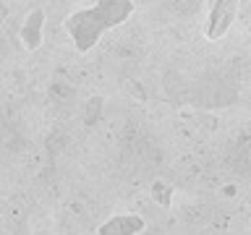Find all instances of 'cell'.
Segmentation results:
<instances>
[{"label": "cell", "instance_id": "obj_1", "mask_svg": "<svg viewBox=\"0 0 251 235\" xmlns=\"http://www.w3.org/2000/svg\"><path fill=\"white\" fill-rule=\"evenodd\" d=\"M133 13V0H97L89 8L74 11L66 19V31L78 52H89L105 31L121 26Z\"/></svg>", "mask_w": 251, "mask_h": 235}, {"label": "cell", "instance_id": "obj_2", "mask_svg": "<svg viewBox=\"0 0 251 235\" xmlns=\"http://www.w3.org/2000/svg\"><path fill=\"white\" fill-rule=\"evenodd\" d=\"M238 5H241V0H212L207 26H204V37L207 39H223L233 26Z\"/></svg>", "mask_w": 251, "mask_h": 235}, {"label": "cell", "instance_id": "obj_3", "mask_svg": "<svg viewBox=\"0 0 251 235\" xmlns=\"http://www.w3.org/2000/svg\"><path fill=\"white\" fill-rule=\"evenodd\" d=\"M144 227H147V222L139 214L126 212V214H113L110 219H105L100 225L97 235H139Z\"/></svg>", "mask_w": 251, "mask_h": 235}, {"label": "cell", "instance_id": "obj_4", "mask_svg": "<svg viewBox=\"0 0 251 235\" xmlns=\"http://www.w3.org/2000/svg\"><path fill=\"white\" fill-rule=\"evenodd\" d=\"M42 31H45V13L39 11H31L26 16V21H24L21 26V42L29 47V50H39V45H42Z\"/></svg>", "mask_w": 251, "mask_h": 235}, {"label": "cell", "instance_id": "obj_5", "mask_svg": "<svg viewBox=\"0 0 251 235\" xmlns=\"http://www.w3.org/2000/svg\"><path fill=\"white\" fill-rule=\"evenodd\" d=\"M8 19V0H0V24Z\"/></svg>", "mask_w": 251, "mask_h": 235}]
</instances>
